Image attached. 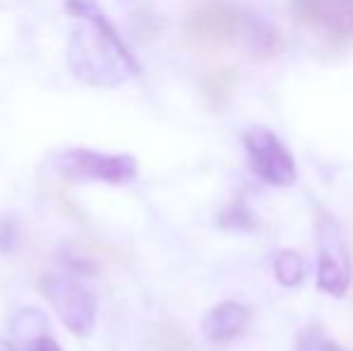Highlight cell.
<instances>
[{
  "mask_svg": "<svg viewBox=\"0 0 353 351\" xmlns=\"http://www.w3.org/2000/svg\"><path fill=\"white\" fill-rule=\"evenodd\" d=\"M12 243H14V229L10 224H3V226H0V245L8 250Z\"/></svg>",
  "mask_w": 353,
  "mask_h": 351,
  "instance_id": "obj_16",
  "label": "cell"
},
{
  "mask_svg": "<svg viewBox=\"0 0 353 351\" xmlns=\"http://www.w3.org/2000/svg\"><path fill=\"white\" fill-rule=\"evenodd\" d=\"M46 318H43L41 310L37 308H24L14 315L12 320V332L17 334L19 339H41L46 337Z\"/></svg>",
  "mask_w": 353,
  "mask_h": 351,
  "instance_id": "obj_12",
  "label": "cell"
},
{
  "mask_svg": "<svg viewBox=\"0 0 353 351\" xmlns=\"http://www.w3.org/2000/svg\"><path fill=\"white\" fill-rule=\"evenodd\" d=\"M34 351H63V349H61V344H58L56 339L41 337V339H37V342H34Z\"/></svg>",
  "mask_w": 353,
  "mask_h": 351,
  "instance_id": "obj_15",
  "label": "cell"
},
{
  "mask_svg": "<svg viewBox=\"0 0 353 351\" xmlns=\"http://www.w3.org/2000/svg\"><path fill=\"white\" fill-rule=\"evenodd\" d=\"M274 274L281 286L293 289V286L301 284L303 277H305V260H303L301 253H296V250L283 248L274 255Z\"/></svg>",
  "mask_w": 353,
  "mask_h": 351,
  "instance_id": "obj_10",
  "label": "cell"
},
{
  "mask_svg": "<svg viewBox=\"0 0 353 351\" xmlns=\"http://www.w3.org/2000/svg\"><path fill=\"white\" fill-rule=\"evenodd\" d=\"M317 289L327 296L344 299L353 281V260L339 221L325 210H317Z\"/></svg>",
  "mask_w": 353,
  "mask_h": 351,
  "instance_id": "obj_2",
  "label": "cell"
},
{
  "mask_svg": "<svg viewBox=\"0 0 353 351\" xmlns=\"http://www.w3.org/2000/svg\"><path fill=\"white\" fill-rule=\"evenodd\" d=\"M243 29V14L228 0H205L185 19V34L197 48L216 51L236 39Z\"/></svg>",
  "mask_w": 353,
  "mask_h": 351,
  "instance_id": "obj_6",
  "label": "cell"
},
{
  "mask_svg": "<svg viewBox=\"0 0 353 351\" xmlns=\"http://www.w3.org/2000/svg\"><path fill=\"white\" fill-rule=\"evenodd\" d=\"M65 10L79 22L68 43V66L87 85L113 87L137 75L132 51L97 0H65Z\"/></svg>",
  "mask_w": 353,
  "mask_h": 351,
  "instance_id": "obj_1",
  "label": "cell"
},
{
  "mask_svg": "<svg viewBox=\"0 0 353 351\" xmlns=\"http://www.w3.org/2000/svg\"><path fill=\"white\" fill-rule=\"evenodd\" d=\"M41 291L70 332L79 334V337H87L92 332L99 308V301L92 289H87L74 277L48 274L41 281Z\"/></svg>",
  "mask_w": 353,
  "mask_h": 351,
  "instance_id": "obj_3",
  "label": "cell"
},
{
  "mask_svg": "<svg viewBox=\"0 0 353 351\" xmlns=\"http://www.w3.org/2000/svg\"><path fill=\"white\" fill-rule=\"evenodd\" d=\"M219 224H221L223 229L245 231V229H252V224H255V217L250 214V210L245 207V202L236 200L221 212V217H219Z\"/></svg>",
  "mask_w": 353,
  "mask_h": 351,
  "instance_id": "obj_13",
  "label": "cell"
},
{
  "mask_svg": "<svg viewBox=\"0 0 353 351\" xmlns=\"http://www.w3.org/2000/svg\"><path fill=\"white\" fill-rule=\"evenodd\" d=\"M298 351H349V349L339 347V344L327 339L325 334H320L317 330H307V332H303L301 339H298Z\"/></svg>",
  "mask_w": 353,
  "mask_h": 351,
  "instance_id": "obj_14",
  "label": "cell"
},
{
  "mask_svg": "<svg viewBox=\"0 0 353 351\" xmlns=\"http://www.w3.org/2000/svg\"><path fill=\"white\" fill-rule=\"evenodd\" d=\"M56 169L70 181H101L125 185L135 181L137 161L130 154H103L92 150H68L56 159Z\"/></svg>",
  "mask_w": 353,
  "mask_h": 351,
  "instance_id": "obj_5",
  "label": "cell"
},
{
  "mask_svg": "<svg viewBox=\"0 0 353 351\" xmlns=\"http://www.w3.org/2000/svg\"><path fill=\"white\" fill-rule=\"evenodd\" d=\"M298 24L320 32L327 41H353V0H288Z\"/></svg>",
  "mask_w": 353,
  "mask_h": 351,
  "instance_id": "obj_7",
  "label": "cell"
},
{
  "mask_svg": "<svg viewBox=\"0 0 353 351\" xmlns=\"http://www.w3.org/2000/svg\"><path fill=\"white\" fill-rule=\"evenodd\" d=\"M0 351H12V344L5 342V339H0Z\"/></svg>",
  "mask_w": 353,
  "mask_h": 351,
  "instance_id": "obj_17",
  "label": "cell"
},
{
  "mask_svg": "<svg viewBox=\"0 0 353 351\" xmlns=\"http://www.w3.org/2000/svg\"><path fill=\"white\" fill-rule=\"evenodd\" d=\"M250 325V308L238 301H223L202 318V334L214 344H228L241 337Z\"/></svg>",
  "mask_w": 353,
  "mask_h": 351,
  "instance_id": "obj_8",
  "label": "cell"
},
{
  "mask_svg": "<svg viewBox=\"0 0 353 351\" xmlns=\"http://www.w3.org/2000/svg\"><path fill=\"white\" fill-rule=\"evenodd\" d=\"M243 145L248 152L250 169L267 185L288 188L296 183V159L286 145L265 126H252L243 132Z\"/></svg>",
  "mask_w": 353,
  "mask_h": 351,
  "instance_id": "obj_4",
  "label": "cell"
},
{
  "mask_svg": "<svg viewBox=\"0 0 353 351\" xmlns=\"http://www.w3.org/2000/svg\"><path fill=\"white\" fill-rule=\"evenodd\" d=\"M202 89L214 106H226L236 89V75L231 70H212L202 80Z\"/></svg>",
  "mask_w": 353,
  "mask_h": 351,
  "instance_id": "obj_11",
  "label": "cell"
},
{
  "mask_svg": "<svg viewBox=\"0 0 353 351\" xmlns=\"http://www.w3.org/2000/svg\"><path fill=\"white\" fill-rule=\"evenodd\" d=\"M243 34H245V43L250 53L257 58H276L286 48L279 29L267 19L255 17V14L243 17Z\"/></svg>",
  "mask_w": 353,
  "mask_h": 351,
  "instance_id": "obj_9",
  "label": "cell"
}]
</instances>
